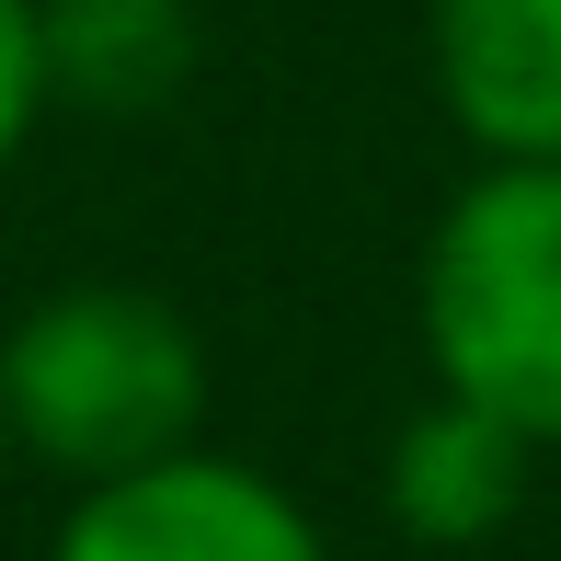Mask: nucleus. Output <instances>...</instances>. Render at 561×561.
I'll use <instances>...</instances> for the list:
<instances>
[{
	"label": "nucleus",
	"instance_id": "nucleus-1",
	"mask_svg": "<svg viewBox=\"0 0 561 561\" xmlns=\"http://www.w3.org/2000/svg\"><path fill=\"white\" fill-rule=\"evenodd\" d=\"M0 424L12 458L58 481H126L207 447V333L138 275L46 287L0 333Z\"/></svg>",
	"mask_w": 561,
	"mask_h": 561
},
{
	"label": "nucleus",
	"instance_id": "nucleus-2",
	"mask_svg": "<svg viewBox=\"0 0 561 561\" xmlns=\"http://www.w3.org/2000/svg\"><path fill=\"white\" fill-rule=\"evenodd\" d=\"M424 378L561 447V161H481L413 264Z\"/></svg>",
	"mask_w": 561,
	"mask_h": 561
},
{
	"label": "nucleus",
	"instance_id": "nucleus-3",
	"mask_svg": "<svg viewBox=\"0 0 561 561\" xmlns=\"http://www.w3.org/2000/svg\"><path fill=\"white\" fill-rule=\"evenodd\" d=\"M46 561H333L321 516L264 481L252 458L184 447L161 470H126V481H81L58 516Z\"/></svg>",
	"mask_w": 561,
	"mask_h": 561
},
{
	"label": "nucleus",
	"instance_id": "nucleus-4",
	"mask_svg": "<svg viewBox=\"0 0 561 561\" xmlns=\"http://www.w3.org/2000/svg\"><path fill=\"white\" fill-rule=\"evenodd\" d=\"M424 58L481 161H561V0H424Z\"/></svg>",
	"mask_w": 561,
	"mask_h": 561
},
{
	"label": "nucleus",
	"instance_id": "nucleus-5",
	"mask_svg": "<svg viewBox=\"0 0 561 561\" xmlns=\"http://www.w3.org/2000/svg\"><path fill=\"white\" fill-rule=\"evenodd\" d=\"M527 470H539V447L504 413H470V401L436 390L390 436V516H401V539H424V550H481V539L516 527Z\"/></svg>",
	"mask_w": 561,
	"mask_h": 561
},
{
	"label": "nucleus",
	"instance_id": "nucleus-6",
	"mask_svg": "<svg viewBox=\"0 0 561 561\" xmlns=\"http://www.w3.org/2000/svg\"><path fill=\"white\" fill-rule=\"evenodd\" d=\"M195 81V0H46V92L92 115H161Z\"/></svg>",
	"mask_w": 561,
	"mask_h": 561
},
{
	"label": "nucleus",
	"instance_id": "nucleus-7",
	"mask_svg": "<svg viewBox=\"0 0 561 561\" xmlns=\"http://www.w3.org/2000/svg\"><path fill=\"white\" fill-rule=\"evenodd\" d=\"M46 0H0V172L35 149V126H46Z\"/></svg>",
	"mask_w": 561,
	"mask_h": 561
},
{
	"label": "nucleus",
	"instance_id": "nucleus-8",
	"mask_svg": "<svg viewBox=\"0 0 561 561\" xmlns=\"http://www.w3.org/2000/svg\"><path fill=\"white\" fill-rule=\"evenodd\" d=\"M0 470H12V424H0Z\"/></svg>",
	"mask_w": 561,
	"mask_h": 561
}]
</instances>
